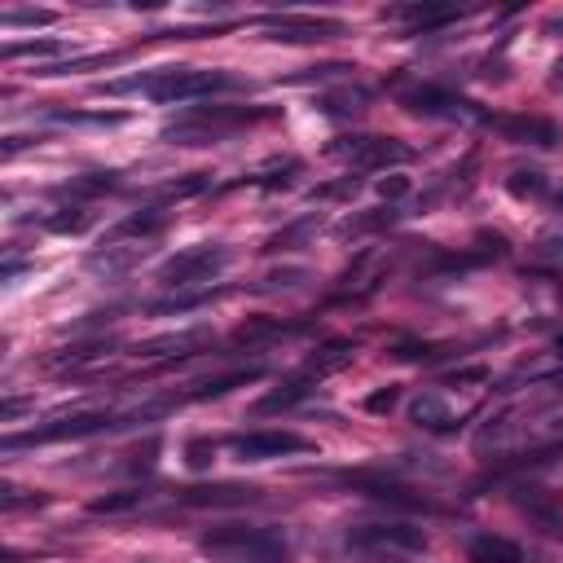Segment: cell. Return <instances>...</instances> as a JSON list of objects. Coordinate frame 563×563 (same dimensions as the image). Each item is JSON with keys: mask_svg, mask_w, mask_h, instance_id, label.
Here are the masks:
<instances>
[{"mask_svg": "<svg viewBox=\"0 0 563 563\" xmlns=\"http://www.w3.org/2000/svg\"><path fill=\"white\" fill-rule=\"evenodd\" d=\"M484 379H489V370H484V366H467V370L449 374V383H484Z\"/></svg>", "mask_w": 563, "mask_h": 563, "instance_id": "43", "label": "cell"}, {"mask_svg": "<svg viewBox=\"0 0 563 563\" xmlns=\"http://www.w3.org/2000/svg\"><path fill=\"white\" fill-rule=\"evenodd\" d=\"M269 115H273L269 106H194L163 128V141H172V146H207V141L225 137L229 128L256 124V119H269Z\"/></svg>", "mask_w": 563, "mask_h": 563, "instance_id": "2", "label": "cell"}, {"mask_svg": "<svg viewBox=\"0 0 563 563\" xmlns=\"http://www.w3.org/2000/svg\"><path fill=\"white\" fill-rule=\"evenodd\" d=\"M146 256V247H119V242H102V251H93L88 256V273H106V278H119V273H128L132 264Z\"/></svg>", "mask_w": 563, "mask_h": 563, "instance_id": "18", "label": "cell"}, {"mask_svg": "<svg viewBox=\"0 0 563 563\" xmlns=\"http://www.w3.org/2000/svg\"><path fill=\"white\" fill-rule=\"evenodd\" d=\"M260 31H269V40H282V44H317V40L344 36V22L308 18V14H291V9H286V14H264Z\"/></svg>", "mask_w": 563, "mask_h": 563, "instance_id": "7", "label": "cell"}, {"mask_svg": "<svg viewBox=\"0 0 563 563\" xmlns=\"http://www.w3.org/2000/svg\"><path fill=\"white\" fill-rule=\"evenodd\" d=\"M352 357H357V339H330V344H322L313 357L304 361V374L308 379H326V374L348 370Z\"/></svg>", "mask_w": 563, "mask_h": 563, "instance_id": "16", "label": "cell"}, {"mask_svg": "<svg viewBox=\"0 0 563 563\" xmlns=\"http://www.w3.org/2000/svg\"><path fill=\"white\" fill-rule=\"evenodd\" d=\"M212 458H216L212 445H203V440H194V445H190V467L194 471H207V467H212Z\"/></svg>", "mask_w": 563, "mask_h": 563, "instance_id": "41", "label": "cell"}, {"mask_svg": "<svg viewBox=\"0 0 563 563\" xmlns=\"http://www.w3.org/2000/svg\"><path fill=\"white\" fill-rule=\"evenodd\" d=\"M242 88L238 75L229 71H203V66H159L150 75L137 80H115L106 84V93H146L150 102H198V97H216V93H234Z\"/></svg>", "mask_w": 563, "mask_h": 563, "instance_id": "1", "label": "cell"}, {"mask_svg": "<svg viewBox=\"0 0 563 563\" xmlns=\"http://www.w3.org/2000/svg\"><path fill=\"white\" fill-rule=\"evenodd\" d=\"M234 260V251L225 242H203V247H185L159 269L163 286H176V291H190V286H207L225 264Z\"/></svg>", "mask_w": 563, "mask_h": 563, "instance_id": "4", "label": "cell"}, {"mask_svg": "<svg viewBox=\"0 0 563 563\" xmlns=\"http://www.w3.org/2000/svg\"><path fill=\"white\" fill-rule=\"evenodd\" d=\"M546 31H563V18H550V22H546Z\"/></svg>", "mask_w": 563, "mask_h": 563, "instance_id": "45", "label": "cell"}, {"mask_svg": "<svg viewBox=\"0 0 563 563\" xmlns=\"http://www.w3.org/2000/svg\"><path fill=\"white\" fill-rule=\"evenodd\" d=\"M396 396H401L396 388H379V392H370V396H366V410H370V414H388L392 405H396Z\"/></svg>", "mask_w": 563, "mask_h": 563, "instance_id": "39", "label": "cell"}, {"mask_svg": "<svg viewBox=\"0 0 563 563\" xmlns=\"http://www.w3.org/2000/svg\"><path fill=\"white\" fill-rule=\"evenodd\" d=\"M308 330V322H282V317H251V322H242L234 330V344L238 348H260L269 344V339H286V335H300Z\"/></svg>", "mask_w": 563, "mask_h": 563, "instance_id": "15", "label": "cell"}, {"mask_svg": "<svg viewBox=\"0 0 563 563\" xmlns=\"http://www.w3.org/2000/svg\"><path fill=\"white\" fill-rule=\"evenodd\" d=\"M124 418H110L106 410H84V414H66L49 427H36L27 436H5V449L14 454L22 445H58V440H84V436H97V432H119Z\"/></svg>", "mask_w": 563, "mask_h": 563, "instance_id": "6", "label": "cell"}, {"mask_svg": "<svg viewBox=\"0 0 563 563\" xmlns=\"http://www.w3.org/2000/svg\"><path fill=\"white\" fill-rule=\"evenodd\" d=\"M410 418L418 427H427V432H454V414H449V405L440 401L436 392H423V396H414V405H410Z\"/></svg>", "mask_w": 563, "mask_h": 563, "instance_id": "21", "label": "cell"}, {"mask_svg": "<svg viewBox=\"0 0 563 563\" xmlns=\"http://www.w3.org/2000/svg\"><path fill=\"white\" fill-rule=\"evenodd\" d=\"M493 128L502 132L506 141H520V146H559V128L550 119H537V115H506V119H489Z\"/></svg>", "mask_w": 563, "mask_h": 563, "instance_id": "14", "label": "cell"}, {"mask_svg": "<svg viewBox=\"0 0 563 563\" xmlns=\"http://www.w3.org/2000/svg\"><path fill=\"white\" fill-rule=\"evenodd\" d=\"M467 9H454V5H401V9H388L383 18H396V22H414V27H440V22H458Z\"/></svg>", "mask_w": 563, "mask_h": 563, "instance_id": "20", "label": "cell"}, {"mask_svg": "<svg viewBox=\"0 0 563 563\" xmlns=\"http://www.w3.org/2000/svg\"><path fill=\"white\" fill-rule=\"evenodd\" d=\"M330 154L348 159L357 172H388V168H401V163L414 159V150L396 137H370V132H357V137H339Z\"/></svg>", "mask_w": 563, "mask_h": 563, "instance_id": "5", "label": "cell"}, {"mask_svg": "<svg viewBox=\"0 0 563 563\" xmlns=\"http://www.w3.org/2000/svg\"><path fill=\"white\" fill-rule=\"evenodd\" d=\"M555 207H559V212H563V190H559V194H555Z\"/></svg>", "mask_w": 563, "mask_h": 563, "instance_id": "47", "label": "cell"}, {"mask_svg": "<svg viewBox=\"0 0 563 563\" xmlns=\"http://www.w3.org/2000/svg\"><path fill=\"white\" fill-rule=\"evenodd\" d=\"M313 234H317V216H304V220H295V225H286L282 234H273L269 242H264V251H295Z\"/></svg>", "mask_w": 563, "mask_h": 563, "instance_id": "29", "label": "cell"}, {"mask_svg": "<svg viewBox=\"0 0 563 563\" xmlns=\"http://www.w3.org/2000/svg\"><path fill=\"white\" fill-rule=\"evenodd\" d=\"M88 225H93L88 207H62V212L44 216V229H53V234H84Z\"/></svg>", "mask_w": 563, "mask_h": 563, "instance_id": "31", "label": "cell"}, {"mask_svg": "<svg viewBox=\"0 0 563 563\" xmlns=\"http://www.w3.org/2000/svg\"><path fill=\"white\" fill-rule=\"evenodd\" d=\"M348 489H357L361 498H370V502L396 506V511H432V502H427L423 493L405 489V484H396V480H388V476H370V471H357V476H348Z\"/></svg>", "mask_w": 563, "mask_h": 563, "instance_id": "10", "label": "cell"}, {"mask_svg": "<svg viewBox=\"0 0 563 563\" xmlns=\"http://www.w3.org/2000/svg\"><path fill=\"white\" fill-rule=\"evenodd\" d=\"M317 379H308V374H295V379H286L282 388H273L264 401L256 405V414H278V410H291V405H300L304 396H313Z\"/></svg>", "mask_w": 563, "mask_h": 563, "instance_id": "19", "label": "cell"}, {"mask_svg": "<svg viewBox=\"0 0 563 563\" xmlns=\"http://www.w3.org/2000/svg\"><path fill=\"white\" fill-rule=\"evenodd\" d=\"M163 207H141V212H132L128 220H119L115 229L106 234V242H124V238H150V234H159L163 229Z\"/></svg>", "mask_w": 563, "mask_h": 563, "instance_id": "22", "label": "cell"}, {"mask_svg": "<svg viewBox=\"0 0 563 563\" xmlns=\"http://www.w3.org/2000/svg\"><path fill=\"white\" fill-rule=\"evenodd\" d=\"M550 88H563V58L555 62V75H550Z\"/></svg>", "mask_w": 563, "mask_h": 563, "instance_id": "44", "label": "cell"}, {"mask_svg": "<svg viewBox=\"0 0 563 563\" xmlns=\"http://www.w3.org/2000/svg\"><path fill=\"white\" fill-rule=\"evenodd\" d=\"M506 190H511L515 198H537V194L546 190V176H542V172H511Z\"/></svg>", "mask_w": 563, "mask_h": 563, "instance_id": "36", "label": "cell"}, {"mask_svg": "<svg viewBox=\"0 0 563 563\" xmlns=\"http://www.w3.org/2000/svg\"><path fill=\"white\" fill-rule=\"evenodd\" d=\"M176 502L181 506H251L260 502L256 484H198V489H176Z\"/></svg>", "mask_w": 563, "mask_h": 563, "instance_id": "13", "label": "cell"}, {"mask_svg": "<svg viewBox=\"0 0 563 563\" xmlns=\"http://www.w3.org/2000/svg\"><path fill=\"white\" fill-rule=\"evenodd\" d=\"M537 260H546V264H559L563 260V234H546V238H537Z\"/></svg>", "mask_w": 563, "mask_h": 563, "instance_id": "38", "label": "cell"}, {"mask_svg": "<svg viewBox=\"0 0 563 563\" xmlns=\"http://www.w3.org/2000/svg\"><path fill=\"white\" fill-rule=\"evenodd\" d=\"M405 212L401 207H374V212H366V216H348L344 225H339V238H361V234H374V229H388V225H396Z\"/></svg>", "mask_w": 563, "mask_h": 563, "instance_id": "27", "label": "cell"}, {"mask_svg": "<svg viewBox=\"0 0 563 563\" xmlns=\"http://www.w3.org/2000/svg\"><path fill=\"white\" fill-rule=\"evenodd\" d=\"M366 102H370V93L366 88H339V93H326L322 97V110L326 115H361L366 110Z\"/></svg>", "mask_w": 563, "mask_h": 563, "instance_id": "28", "label": "cell"}, {"mask_svg": "<svg viewBox=\"0 0 563 563\" xmlns=\"http://www.w3.org/2000/svg\"><path fill=\"white\" fill-rule=\"evenodd\" d=\"M58 53H66L62 40H22V44H5V49H0V58L18 62V58H58Z\"/></svg>", "mask_w": 563, "mask_h": 563, "instance_id": "30", "label": "cell"}, {"mask_svg": "<svg viewBox=\"0 0 563 563\" xmlns=\"http://www.w3.org/2000/svg\"><path fill=\"white\" fill-rule=\"evenodd\" d=\"M401 106L410 110V115H427V119H471V115H476L467 97L449 93V88H440V84H414V88H405Z\"/></svg>", "mask_w": 563, "mask_h": 563, "instance_id": "9", "label": "cell"}, {"mask_svg": "<svg viewBox=\"0 0 563 563\" xmlns=\"http://www.w3.org/2000/svg\"><path fill=\"white\" fill-rule=\"evenodd\" d=\"M110 190H119L115 172H88V176H75V181L66 185V194H75V198H97V194H110Z\"/></svg>", "mask_w": 563, "mask_h": 563, "instance_id": "32", "label": "cell"}, {"mask_svg": "<svg viewBox=\"0 0 563 563\" xmlns=\"http://www.w3.org/2000/svg\"><path fill=\"white\" fill-rule=\"evenodd\" d=\"M154 454H159V440H146V449H137L128 467H132V471H150V467H154Z\"/></svg>", "mask_w": 563, "mask_h": 563, "instance_id": "42", "label": "cell"}, {"mask_svg": "<svg viewBox=\"0 0 563 563\" xmlns=\"http://www.w3.org/2000/svg\"><path fill=\"white\" fill-rule=\"evenodd\" d=\"M141 506H150L146 489H119V493H102V498H93L88 502V511L93 515H132V511H141Z\"/></svg>", "mask_w": 563, "mask_h": 563, "instance_id": "26", "label": "cell"}, {"mask_svg": "<svg viewBox=\"0 0 563 563\" xmlns=\"http://www.w3.org/2000/svg\"><path fill=\"white\" fill-rule=\"evenodd\" d=\"M212 190V176L207 172H194V176H185V181H168L159 190V198H168V203H176V198H198V194H207Z\"/></svg>", "mask_w": 563, "mask_h": 563, "instance_id": "33", "label": "cell"}, {"mask_svg": "<svg viewBox=\"0 0 563 563\" xmlns=\"http://www.w3.org/2000/svg\"><path fill=\"white\" fill-rule=\"evenodd\" d=\"M207 555H220L229 563H278L286 555V537L264 524H225L198 537Z\"/></svg>", "mask_w": 563, "mask_h": 563, "instance_id": "3", "label": "cell"}, {"mask_svg": "<svg viewBox=\"0 0 563 563\" xmlns=\"http://www.w3.org/2000/svg\"><path fill=\"white\" fill-rule=\"evenodd\" d=\"M379 194L388 198V203H396V198H405V194H410V181L392 172V176H383V181H379Z\"/></svg>", "mask_w": 563, "mask_h": 563, "instance_id": "40", "label": "cell"}, {"mask_svg": "<svg viewBox=\"0 0 563 563\" xmlns=\"http://www.w3.org/2000/svg\"><path fill=\"white\" fill-rule=\"evenodd\" d=\"M555 352H559V357H563V335H559V339H555Z\"/></svg>", "mask_w": 563, "mask_h": 563, "instance_id": "46", "label": "cell"}, {"mask_svg": "<svg viewBox=\"0 0 563 563\" xmlns=\"http://www.w3.org/2000/svg\"><path fill=\"white\" fill-rule=\"evenodd\" d=\"M348 542L366 550H427V533L414 524H361L348 533Z\"/></svg>", "mask_w": 563, "mask_h": 563, "instance_id": "11", "label": "cell"}, {"mask_svg": "<svg viewBox=\"0 0 563 563\" xmlns=\"http://www.w3.org/2000/svg\"><path fill=\"white\" fill-rule=\"evenodd\" d=\"M260 379V366H238L229 374H216V379H198L190 392H185V401H216V396H229L234 388H247V383Z\"/></svg>", "mask_w": 563, "mask_h": 563, "instance_id": "17", "label": "cell"}, {"mask_svg": "<svg viewBox=\"0 0 563 563\" xmlns=\"http://www.w3.org/2000/svg\"><path fill=\"white\" fill-rule=\"evenodd\" d=\"M106 352H110L106 339H84V344L62 348L58 357H49V370H84V366H93V361H102Z\"/></svg>", "mask_w": 563, "mask_h": 563, "instance_id": "25", "label": "cell"}, {"mask_svg": "<svg viewBox=\"0 0 563 563\" xmlns=\"http://www.w3.org/2000/svg\"><path fill=\"white\" fill-rule=\"evenodd\" d=\"M238 462H273V458H286V454H308V440L295 436V432H242L229 440Z\"/></svg>", "mask_w": 563, "mask_h": 563, "instance_id": "8", "label": "cell"}, {"mask_svg": "<svg viewBox=\"0 0 563 563\" xmlns=\"http://www.w3.org/2000/svg\"><path fill=\"white\" fill-rule=\"evenodd\" d=\"M216 295H225V291H220V286H190V291H172V295H163V300H154L150 313H190V308L212 304Z\"/></svg>", "mask_w": 563, "mask_h": 563, "instance_id": "24", "label": "cell"}, {"mask_svg": "<svg viewBox=\"0 0 563 563\" xmlns=\"http://www.w3.org/2000/svg\"><path fill=\"white\" fill-rule=\"evenodd\" d=\"M49 119H58V124H93V128H115V124H124V115H80V110H53Z\"/></svg>", "mask_w": 563, "mask_h": 563, "instance_id": "37", "label": "cell"}, {"mask_svg": "<svg viewBox=\"0 0 563 563\" xmlns=\"http://www.w3.org/2000/svg\"><path fill=\"white\" fill-rule=\"evenodd\" d=\"M467 555H471V563H524V550L511 537H493V533L476 537Z\"/></svg>", "mask_w": 563, "mask_h": 563, "instance_id": "23", "label": "cell"}, {"mask_svg": "<svg viewBox=\"0 0 563 563\" xmlns=\"http://www.w3.org/2000/svg\"><path fill=\"white\" fill-rule=\"evenodd\" d=\"M300 282H308V269H273L269 278L256 286V291H264V295H269V291H295Z\"/></svg>", "mask_w": 563, "mask_h": 563, "instance_id": "35", "label": "cell"}, {"mask_svg": "<svg viewBox=\"0 0 563 563\" xmlns=\"http://www.w3.org/2000/svg\"><path fill=\"white\" fill-rule=\"evenodd\" d=\"M53 18H58L53 9H5V14H0L5 27H49Z\"/></svg>", "mask_w": 563, "mask_h": 563, "instance_id": "34", "label": "cell"}, {"mask_svg": "<svg viewBox=\"0 0 563 563\" xmlns=\"http://www.w3.org/2000/svg\"><path fill=\"white\" fill-rule=\"evenodd\" d=\"M212 344V330L207 326H194V330H172V335H154L146 344H137V357L146 361H185L194 357L198 348Z\"/></svg>", "mask_w": 563, "mask_h": 563, "instance_id": "12", "label": "cell"}]
</instances>
